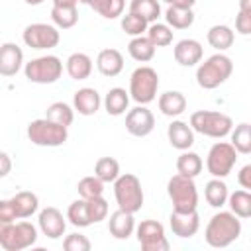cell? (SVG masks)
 Returning a JSON list of instances; mask_svg holds the SVG:
<instances>
[{"mask_svg": "<svg viewBox=\"0 0 251 251\" xmlns=\"http://www.w3.org/2000/svg\"><path fill=\"white\" fill-rule=\"evenodd\" d=\"M241 235V220L231 214V212H218L210 218L206 229H204V239L210 247L224 249L231 245L237 237Z\"/></svg>", "mask_w": 251, "mask_h": 251, "instance_id": "6da1fadb", "label": "cell"}, {"mask_svg": "<svg viewBox=\"0 0 251 251\" xmlns=\"http://www.w3.org/2000/svg\"><path fill=\"white\" fill-rule=\"evenodd\" d=\"M231 73H233L231 59L220 51V53L210 55L204 63L198 65V69H196V82L204 90H214L220 84H224L231 76Z\"/></svg>", "mask_w": 251, "mask_h": 251, "instance_id": "7a4b0ae2", "label": "cell"}, {"mask_svg": "<svg viewBox=\"0 0 251 251\" xmlns=\"http://www.w3.org/2000/svg\"><path fill=\"white\" fill-rule=\"evenodd\" d=\"M188 126L196 133H202V135L214 137V139H222L231 131L233 122H231V118L227 114H222V112L196 110V112H192Z\"/></svg>", "mask_w": 251, "mask_h": 251, "instance_id": "3957f363", "label": "cell"}, {"mask_svg": "<svg viewBox=\"0 0 251 251\" xmlns=\"http://www.w3.org/2000/svg\"><path fill=\"white\" fill-rule=\"evenodd\" d=\"M37 241V227L29 222H0V247L6 251H22Z\"/></svg>", "mask_w": 251, "mask_h": 251, "instance_id": "277c9868", "label": "cell"}, {"mask_svg": "<svg viewBox=\"0 0 251 251\" xmlns=\"http://www.w3.org/2000/svg\"><path fill=\"white\" fill-rule=\"evenodd\" d=\"M114 198H116L120 210H126L131 214L139 212L143 206V200H145L141 180L131 173L120 175L114 180Z\"/></svg>", "mask_w": 251, "mask_h": 251, "instance_id": "5b68a950", "label": "cell"}, {"mask_svg": "<svg viewBox=\"0 0 251 251\" xmlns=\"http://www.w3.org/2000/svg\"><path fill=\"white\" fill-rule=\"evenodd\" d=\"M167 194L176 212H192L198 208V190L192 176L173 175L167 182Z\"/></svg>", "mask_w": 251, "mask_h": 251, "instance_id": "8992f818", "label": "cell"}, {"mask_svg": "<svg viewBox=\"0 0 251 251\" xmlns=\"http://www.w3.org/2000/svg\"><path fill=\"white\" fill-rule=\"evenodd\" d=\"M159 90V75L153 67L141 65L137 67L129 76V98L137 104L147 106L157 98Z\"/></svg>", "mask_w": 251, "mask_h": 251, "instance_id": "52a82bcc", "label": "cell"}, {"mask_svg": "<svg viewBox=\"0 0 251 251\" xmlns=\"http://www.w3.org/2000/svg\"><path fill=\"white\" fill-rule=\"evenodd\" d=\"M27 139L37 147H59L69 139V131L65 126H59L47 118H39L29 122Z\"/></svg>", "mask_w": 251, "mask_h": 251, "instance_id": "ba28073f", "label": "cell"}, {"mask_svg": "<svg viewBox=\"0 0 251 251\" xmlns=\"http://www.w3.org/2000/svg\"><path fill=\"white\" fill-rule=\"evenodd\" d=\"M25 78L35 84H53L63 75V61L57 55H43L35 57L25 63L24 67Z\"/></svg>", "mask_w": 251, "mask_h": 251, "instance_id": "9c48e42d", "label": "cell"}, {"mask_svg": "<svg viewBox=\"0 0 251 251\" xmlns=\"http://www.w3.org/2000/svg\"><path fill=\"white\" fill-rule=\"evenodd\" d=\"M235 161H237V151L233 149V145L227 141H218L210 147L206 155V169L212 176L226 178L235 167Z\"/></svg>", "mask_w": 251, "mask_h": 251, "instance_id": "30bf717a", "label": "cell"}, {"mask_svg": "<svg viewBox=\"0 0 251 251\" xmlns=\"http://www.w3.org/2000/svg\"><path fill=\"white\" fill-rule=\"evenodd\" d=\"M22 39L27 47L31 49H53L59 45L61 41V33H59V27L51 25V24H29L24 33H22Z\"/></svg>", "mask_w": 251, "mask_h": 251, "instance_id": "8fae6325", "label": "cell"}, {"mask_svg": "<svg viewBox=\"0 0 251 251\" xmlns=\"http://www.w3.org/2000/svg\"><path fill=\"white\" fill-rule=\"evenodd\" d=\"M135 235L143 251H167L169 249L165 227L157 220H143L139 226H135Z\"/></svg>", "mask_w": 251, "mask_h": 251, "instance_id": "7c38bea8", "label": "cell"}, {"mask_svg": "<svg viewBox=\"0 0 251 251\" xmlns=\"http://www.w3.org/2000/svg\"><path fill=\"white\" fill-rule=\"evenodd\" d=\"M153 127H155V116L147 106L139 104V106L127 110V114H126L127 133H131L133 137H145L153 131Z\"/></svg>", "mask_w": 251, "mask_h": 251, "instance_id": "4fadbf2b", "label": "cell"}, {"mask_svg": "<svg viewBox=\"0 0 251 251\" xmlns=\"http://www.w3.org/2000/svg\"><path fill=\"white\" fill-rule=\"evenodd\" d=\"M39 229L43 235H47L49 239H59L65 235V229H67V222H65V216L61 210H57L55 206H47L39 212Z\"/></svg>", "mask_w": 251, "mask_h": 251, "instance_id": "5bb4252c", "label": "cell"}, {"mask_svg": "<svg viewBox=\"0 0 251 251\" xmlns=\"http://www.w3.org/2000/svg\"><path fill=\"white\" fill-rule=\"evenodd\" d=\"M169 224H171V229L176 237L180 239H188L192 235H196L198 227H200V216L196 210L192 212H176L173 210L171 212V218H169Z\"/></svg>", "mask_w": 251, "mask_h": 251, "instance_id": "9a60e30c", "label": "cell"}, {"mask_svg": "<svg viewBox=\"0 0 251 251\" xmlns=\"http://www.w3.org/2000/svg\"><path fill=\"white\" fill-rule=\"evenodd\" d=\"M24 65V51L18 43H2L0 45V75L14 76Z\"/></svg>", "mask_w": 251, "mask_h": 251, "instance_id": "2e32d148", "label": "cell"}, {"mask_svg": "<svg viewBox=\"0 0 251 251\" xmlns=\"http://www.w3.org/2000/svg\"><path fill=\"white\" fill-rule=\"evenodd\" d=\"M202 55H204V49L196 39H180L173 49V57L180 67L198 65L202 61Z\"/></svg>", "mask_w": 251, "mask_h": 251, "instance_id": "e0dca14e", "label": "cell"}, {"mask_svg": "<svg viewBox=\"0 0 251 251\" xmlns=\"http://www.w3.org/2000/svg\"><path fill=\"white\" fill-rule=\"evenodd\" d=\"M100 104H102V98H100L98 90L90 88V86L78 88L73 96V108L80 116H94L100 110Z\"/></svg>", "mask_w": 251, "mask_h": 251, "instance_id": "ac0fdd59", "label": "cell"}, {"mask_svg": "<svg viewBox=\"0 0 251 251\" xmlns=\"http://www.w3.org/2000/svg\"><path fill=\"white\" fill-rule=\"evenodd\" d=\"M167 137H169V143L178 151H186V149H190L194 145V131L182 120H175V122L169 124Z\"/></svg>", "mask_w": 251, "mask_h": 251, "instance_id": "d6986e66", "label": "cell"}, {"mask_svg": "<svg viewBox=\"0 0 251 251\" xmlns=\"http://www.w3.org/2000/svg\"><path fill=\"white\" fill-rule=\"evenodd\" d=\"M108 231L116 239H127L135 231L133 214L131 212H126V210H120V208L116 212H112L110 214V220H108Z\"/></svg>", "mask_w": 251, "mask_h": 251, "instance_id": "ffe728a7", "label": "cell"}, {"mask_svg": "<svg viewBox=\"0 0 251 251\" xmlns=\"http://www.w3.org/2000/svg\"><path fill=\"white\" fill-rule=\"evenodd\" d=\"M96 69L104 76H118L124 71V57L118 49H102L96 57Z\"/></svg>", "mask_w": 251, "mask_h": 251, "instance_id": "44dd1931", "label": "cell"}, {"mask_svg": "<svg viewBox=\"0 0 251 251\" xmlns=\"http://www.w3.org/2000/svg\"><path fill=\"white\" fill-rule=\"evenodd\" d=\"M157 104H159L161 114L163 116H169V118H176V116H180L186 110V98L178 90H167V92H163L159 96Z\"/></svg>", "mask_w": 251, "mask_h": 251, "instance_id": "7402d4cb", "label": "cell"}, {"mask_svg": "<svg viewBox=\"0 0 251 251\" xmlns=\"http://www.w3.org/2000/svg\"><path fill=\"white\" fill-rule=\"evenodd\" d=\"M65 69L73 80H84L92 73V59L86 53H73L65 61Z\"/></svg>", "mask_w": 251, "mask_h": 251, "instance_id": "603a6c76", "label": "cell"}, {"mask_svg": "<svg viewBox=\"0 0 251 251\" xmlns=\"http://www.w3.org/2000/svg\"><path fill=\"white\" fill-rule=\"evenodd\" d=\"M10 200H12V204H14V210H16L18 220L31 218V216L39 210V198H37V194L29 192V190H22V192L14 194Z\"/></svg>", "mask_w": 251, "mask_h": 251, "instance_id": "cb8c5ba5", "label": "cell"}, {"mask_svg": "<svg viewBox=\"0 0 251 251\" xmlns=\"http://www.w3.org/2000/svg\"><path fill=\"white\" fill-rule=\"evenodd\" d=\"M206 39L210 43V47H214L216 51H226L233 45L235 41V33L229 25H224V24H216L208 29L206 33Z\"/></svg>", "mask_w": 251, "mask_h": 251, "instance_id": "d4e9b609", "label": "cell"}, {"mask_svg": "<svg viewBox=\"0 0 251 251\" xmlns=\"http://www.w3.org/2000/svg\"><path fill=\"white\" fill-rule=\"evenodd\" d=\"M127 106H129V92H126V88L114 86V88H110L106 92V96H104V110L110 116L126 114Z\"/></svg>", "mask_w": 251, "mask_h": 251, "instance_id": "484cf974", "label": "cell"}, {"mask_svg": "<svg viewBox=\"0 0 251 251\" xmlns=\"http://www.w3.org/2000/svg\"><path fill=\"white\" fill-rule=\"evenodd\" d=\"M165 20L171 29H188L194 24V12H192V8L169 6L165 12Z\"/></svg>", "mask_w": 251, "mask_h": 251, "instance_id": "4316f807", "label": "cell"}, {"mask_svg": "<svg viewBox=\"0 0 251 251\" xmlns=\"http://www.w3.org/2000/svg\"><path fill=\"white\" fill-rule=\"evenodd\" d=\"M202 157L194 151H182L178 157H176V173L178 175H184V176H198L202 173Z\"/></svg>", "mask_w": 251, "mask_h": 251, "instance_id": "83f0119b", "label": "cell"}, {"mask_svg": "<svg viewBox=\"0 0 251 251\" xmlns=\"http://www.w3.org/2000/svg\"><path fill=\"white\" fill-rule=\"evenodd\" d=\"M227 194H229L227 184H226L222 178H216V176H214L212 180L206 182L204 198H206V202H208L212 208H222V206H226Z\"/></svg>", "mask_w": 251, "mask_h": 251, "instance_id": "f1b7e54d", "label": "cell"}, {"mask_svg": "<svg viewBox=\"0 0 251 251\" xmlns=\"http://www.w3.org/2000/svg\"><path fill=\"white\" fill-rule=\"evenodd\" d=\"M229 212L235 214L239 220H247L251 216V192L249 190H235L231 194H227V202Z\"/></svg>", "mask_w": 251, "mask_h": 251, "instance_id": "f546056e", "label": "cell"}, {"mask_svg": "<svg viewBox=\"0 0 251 251\" xmlns=\"http://www.w3.org/2000/svg\"><path fill=\"white\" fill-rule=\"evenodd\" d=\"M155 45L147 39V37H143V35H137V37H133L129 43H127V53H129V57L133 59V61H137V63H147V61H151L153 57H155Z\"/></svg>", "mask_w": 251, "mask_h": 251, "instance_id": "4dcf8cb0", "label": "cell"}, {"mask_svg": "<svg viewBox=\"0 0 251 251\" xmlns=\"http://www.w3.org/2000/svg\"><path fill=\"white\" fill-rule=\"evenodd\" d=\"M51 20L53 25L59 29H71L78 22L76 6H53L51 8Z\"/></svg>", "mask_w": 251, "mask_h": 251, "instance_id": "1f68e13d", "label": "cell"}, {"mask_svg": "<svg viewBox=\"0 0 251 251\" xmlns=\"http://www.w3.org/2000/svg\"><path fill=\"white\" fill-rule=\"evenodd\" d=\"M129 12L143 18L147 24H153L161 16V4H159V0H131Z\"/></svg>", "mask_w": 251, "mask_h": 251, "instance_id": "d6a6232c", "label": "cell"}, {"mask_svg": "<svg viewBox=\"0 0 251 251\" xmlns=\"http://www.w3.org/2000/svg\"><path fill=\"white\" fill-rule=\"evenodd\" d=\"M86 4L106 20L120 18L126 8V0H88Z\"/></svg>", "mask_w": 251, "mask_h": 251, "instance_id": "836d02e7", "label": "cell"}, {"mask_svg": "<svg viewBox=\"0 0 251 251\" xmlns=\"http://www.w3.org/2000/svg\"><path fill=\"white\" fill-rule=\"evenodd\" d=\"M45 118L59 124V126H65L69 127L75 120V108L69 106L67 102H53L47 110H45Z\"/></svg>", "mask_w": 251, "mask_h": 251, "instance_id": "e575fe53", "label": "cell"}, {"mask_svg": "<svg viewBox=\"0 0 251 251\" xmlns=\"http://www.w3.org/2000/svg\"><path fill=\"white\" fill-rule=\"evenodd\" d=\"M231 133V145L237 153L241 155H249L251 153V126L247 122L235 126V129L229 131Z\"/></svg>", "mask_w": 251, "mask_h": 251, "instance_id": "d590c367", "label": "cell"}, {"mask_svg": "<svg viewBox=\"0 0 251 251\" xmlns=\"http://www.w3.org/2000/svg\"><path fill=\"white\" fill-rule=\"evenodd\" d=\"M94 175L102 182H114L120 176V163L114 157H100L94 165Z\"/></svg>", "mask_w": 251, "mask_h": 251, "instance_id": "8d00e7d4", "label": "cell"}, {"mask_svg": "<svg viewBox=\"0 0 251 251\" xmlns=\"http://www.w3.org/2000/svg\"><path fill=\"white\" fill-rule=\"evenodd\" d=\"M155 47H167L173 43V29L167 24H159L153 22L151 25H147V35H145Z\"/></svg>", "mask_w": 251, "mask_h": 251, "instance_id": "74e56055", "label": "cell"}, {"mask_svg": "<svg viewBox=\"0 0 251 251\" xmlns=\"http://www.w3.org/2000/svg\"><path fill=\"white\" fill-rule=\"evenodd\" d=\"M67 220L75 226V227H88L92 222L88 218V210H86V200L78 198L75 202H71L69 210H67Z\"/></svg>", "mask_w": 251, "mask_h": 251, "instance_id": "f35d334b", "label": "cell"}, {"mask_svg": "<svg viewBox=\"0 0 251 251\" xmlns=\"http://www.w3.org/2000/svg\"><path fill=\"white\" fill-rule=\"evenodd\" d=\"M76 190H78V196L80 198L88 200V198H94V196H102L104 194V182L96 175H90V176H84V178L78 180Z\"/></svg>", "mask_w": 251, "mask_h": 251, "instance_id": "ab89813d", "label": "cell"}, {"mask_svg": "<svg viewBox=\"0 0 251 251\" xmlns=\"http://www.w3.org/2000/svg\"><path fill=\"white\" fill-rule=\"evenodd\" d=\"M120 25H122V29H124L127 35L137 37V35H143V33L147 31V25H149V24H147L143 18H139V16H135V14H131V12H127L126 16H122Z\"/></svg>", "mask_w": 251, "mask_h": 251, "instance_id": "60d3db41", "label": "cell"}, {"mask_svg": "<svg viewBox=\"0 0 251 251\" xmlns=\"http://www.w3.org/2000/svg\"><path fill=\"white\" fill-rule=\"evenodd\" d=\"M86 210H88V218L92 224H98L102 220H106L108 216V202L104 196H94L86 200Z\"/></svg>", "mask_w": 251, "mask_h": 251, "instance_id": "b9f144b4", "label": "cell"}, {"mask_svg": "<svg viewBox=\"0 0 251 251\" xmlns=\"http://www.w3.org/2000/svg\"><path fill=\"white\" fill-rule=\"evenodd\" d=\"M63 247L67 251H90L92 243L86 235H80V233H69L65 239H63Z\"/></svg>", "mask_w": 251, "mask_h": 251, "instance_id": "7bdbcfd3", "label": "cell"}, {"mask_svg": "<svg viewBox=\"0 0 251 251\" xmlns=\"http://www.w3.org/2000/svg\"><path fill=\"white\" fill-rule=\"evenodd\" d=\"M235 29L241 35L251 33V10H239L235 16Z\"/></svg>", "mask_w": 251, "mask_h": 251, "instance_id": "ee69618b", "label": "cell"}, {"mask_svg": "<svg viewBox=\"0 0 251 251\" xmlns=\"http://www.w3.org/2000/svg\"><path fill=\"white\" fill-rule=\"evenodd\" d=\"M16 210L12 200H0V222H16Z\"/></svg>", "mask_w": 251, "mask_h": 251, "instance_id": "f6af8a7d", "label": "cell"}, {"mask_svg": "<svg viewBox=\"0 0 251 251\" xmlns=\"http://www.w3.org/2000/svg\"><path fill=\"white\" fill-rule=\"evenodd\" d=\"M237 182H239L241 188L251 190V165H245V167L239 169V173H237Z\"/></svg>", "mask_w": 251, "mask_h": 251, "instance_id": "bcb514c9", "label": "cell"}, {"mask_svg": "<svg viewBox=\"0 0 251 251\" xmlns=\"http://www.w3.org/2000/svg\"><path fill=\"white\" fill-rule=\"evenodd\" d=\"M10 171H12V159H10V155H8V153L0 151V178L8 176V175H10Z\"/></svg>", "mask_w": 251, "mask_h": 251, "instance_id": "7dc6e473", "label": "cell"}, {"mask_svg": "<svg viewBox=\"0 0 251 251\" xmlns=\"http://www.w3.org/2000/svg\"><path fill=\"white\" fill-rule=\"evenodd\" d=\"M169 6H182V8H192L196 4V0H163Z\"/></svg>", "mask_w": 251, "mask_h": 251, "instance_id": "c3c4849f", "label": "cell"}, {"mask_svg": "<svg viewBox=\"0 0 251 251\" xmlns=\"http://www.w3.org/2000/svg\"><path fill=\"white\" fill-rule=\"evenodd\" d=\"M78 0H53V6H76Z\"/></svg>", "mask_w": 251, "mask_h": 251, "instance_id": "681fc988", "label": "cell"}, {"mask_svg": "<svg viewBox=\"0 0 251 251\" xmlns=\"http://www.w3.org/2000/svg\"><path fill=\"white\" fill-rule=\"evenodd\" d=\"M25 4H29V6H39V4H43L45 0H24Z\"/></svg>", "mask_w": 251, "mask_h": 251, "instance_id": "f907efd6", "label": "cell"}, {"mask_svg": "<svg viewBox=\"0 0 251 251\" xmlns=\"http://www.w3.org/2000/svg\"><path fill=\"white\" fill-rule=\"evenodd\" d=\"M86 2H88V0H78V4H86Z\"/></svg>", "mask_w": 251, "mask_h": 251, "instance_id": "816d5d0a", "label": "cell"}]
</instances>
